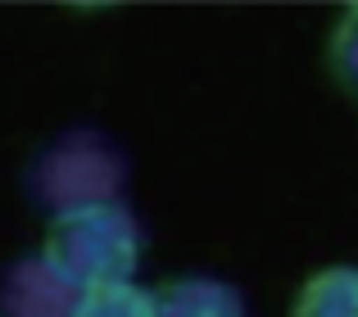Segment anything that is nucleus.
Returning <instances> with one entry per match:
<instances>
[{"label":"nucleus","mask_w":358,"mask_h":317,"mask_svg":"<svg viewBox=\"0 0 358 317\" xmlns=\"http://www.w3.org/2000/svg\"><path fill=\"white\" fill-rule=\"evenodd\" d=\"M41 254L78 286L131 281L141 263V231L118 200L73 204V209H55Z\"/></svg>","instance_id":"nucleus-1"},{"label":"nucleus","mask_w":358,"mask_h":317,"mask_svg":"<svg viewBox=\"0 0 358 317\" xmlns=\"http://www.w3.org/2000/svg\"><path fill=\"white\" fill-rule=\"evenodd\" d=\"M122 186V154L105 136L69 132L45 145L27 168V191L50 209H73L91 200H114Z\"/></svg>","instance_id":"nucleus-2"},{"label":"nucleus","mask_w":358,"mask_h":317,"mask_svg":"<svg viewBox=\"0 0 358 317\" xmlns=\"http://www.w3.org/2000/svg\"><path fill=\"white\" fill-rule=\"evenodd\" d=\"M87 295L73 277H64L45 254L18 258L0 281V309L5 317H73Z\"/></svg>","instance_id":"nucleus-3"},{"label":"nucleus","mask_w":358,"mask_h":317,"mask_svg":"<svg viewBox=\"0 0 358 317\" xmlns=\"http://www.w3.org/2000/svg\"><path fill=\"white\" fill-rule=\"evenodd\" d=\"M150 313L155 317H245V304L236 286L218 281V277H177V281H164L150 295Z\"/></svg>","instance_id":"nucleus-4"},{"label":"nucleus","mask_w":358,"mask_h":317,"mask_svg":"<svg viewBox=\"0 0 358 317\" xmlns=\"http://www.w3.org/2000/svg\"><path fill=\"white\" fill-rule=\"evenodd\" d=\"M290 317H358V267L336 263L313 272L299 286Z\"/></svg>","instance_id":"nucleus-5"},{"label":"nucleus","mask_w":358,"mask_h":317,"mask_svg":"<svg viewBox=\"0 0 358 317\" xmlns=\"http://www.w3.org/2000/svg\"><path fill=\"white\" fill-rule=\"evenodd\" d=\"M73 317H155V313H150V290L131 281H109V286H87Z\"/></svg>","instance_id":"nucleus-6"},{"label":"nucleus","mask_w":358,"mask_h":317,"mask_svg":"<svg viewBox=\"0 0 358 317\" xmlns=\"http://www.w3.org/2000/svg\"><path fill=\"white\" fill-rule=\"evenodd\" d=\"M327 64H331V78L341 82V91L358 96V5H350L341 14V23H336Z\"/></svg>","instance_id":"nucleus-7"}]
</instances>
